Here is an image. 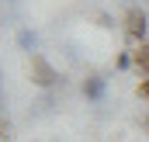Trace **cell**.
<instances>
[{"instance_id": "obj_1", "label": "cell", "mask_w": 149, "mask_h": 142, "mask_svg": "<svg viewBox=\"0 0 149 142\" xmlns=\"http://www.w3.org/2000/svg\"><path fill=\"white\" fill-rule=\"evenodd\" d=\"M125 38L139 49L142 42H149V17L142 7H128V14H125Z\"/></svg>"}, {"instance_id": "obj_6", "label": "cell", "mask_w": 149, "mask_h": 142, "mask_svg": "<svg viewBox=\"0 0 149 142\" xmlns=\"http://www.w3.org/2000/svg\"><path fill=\"white\" fill-rule=\"evenodd\" d=\"M139 94L149 101V76H142V83H139Z\"/></svg>"}, {"instance_id": "obj_4", "label": "cell", "mask_w": 149, "mask_h": 142, "mask_svg": "<svg viewBox=\"0 0 149 142\" xmlns=\"http://www.w3.org/2000/svg\"><path fill=\"white\" fill-rule=\"evenodd\" d=\"M35 45H38V35L31 31V28H21V31H17V49H24V52H35Z\"/></svg>"}, {"instance_id": "obj_3", "label": "cell", "mask_w": 149, "mask_h": 142, "mask_svg": "<svg viewBox=\"0 0 149 142\" xmlns=\"http://www.w3.org/2000/svg\"><path fill=\"white\" fill-rule=\"evenodd\" d=\"M80 90H83V97H87V101H101V97H104V90H108V80H104L101 73H90V76L80 83Z\"/></svg>"}, {"instance_id": "obj_2", "label": "cell", "mask_w": 149, "mask_h": 142, "mask_svg": "<svg viewBox=\"0 0 149 142\" xmlns=\"http://www.w3.org/2000/svg\"><path fill=\"white\" fill-rule=\"evenodd\" d=\"M31 80H35L38 87H45V90H49V87H56L63 76L52 70V63H49L42 52H31Z\"/></svg>"}, {"instance_id": "obj_5", "label": "cell", "mask_w": 149, "mask_h": 142, "mask_svg": "<svg viewBox=\"0 0 149 142\" xmlns=\"http://www.w3.org/2000/svg\"><path fill=\"white\" fill-rule=\"evenodd\" d=\"M132 56H135V66H139V73H142V76H149V42H142V45H139Z\"/></svg>"}]
</instances>
